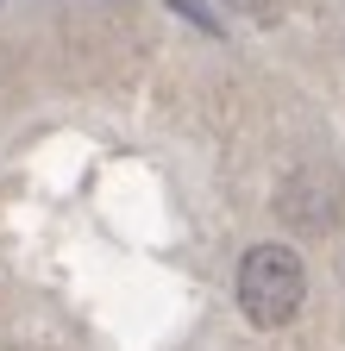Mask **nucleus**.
I'll use <instances>...</instances> for the list:
<instances>
[{
    "label": "nucleus",
    "mask_w": 345,
    "mask_h": 351,
    "mask_svg": "<svg viewBox=\"0 0 345 351\" xmlns=\"http://www.w3.org/2000/svg\"><path fill=\"white\" fill-rule=\"evenodd\" d=\"M233 289H239L245 320L264 326V332H276V326H289L301 314V301H308V270H301L295 245H251L239 257Z\"/></svg>",
    "instance_id": "obj_1"
},
{
    "label": "nucleus",
    "mask_w": 345,
    "mask_h": 351,
    "mask_svg": "<svg viewBox=\"0 0 345 351\" xmlns=\"http://www.w3.org/2000/svg\"><path fill=\"white\" fill-rule=\"evenodd\" d=\"M169 7H176V13H189V19H201V25H207V32H213V19H207V13H201V0H169Z\"/></svg>",
    "instance_id": "obj_2"
}]
</instances>
